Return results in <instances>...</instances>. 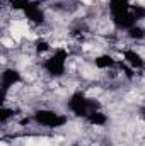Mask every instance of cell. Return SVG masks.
<instances>
[{"label": "cell", "instance_id": "1", "mask_svg": "<svg viewBox=\"0 0 145 146\" xmlns=\"http://www.w3.org/2000/svg\"><path fill=\"white\" fill-rule=\"evenodd\" d=\"M67 107L73 115L80 117V119H87V115H91L96 110H101V102L97 99L87 97L82 90H75L70 99L67 100Z\"/></svg>", "mask_w": 145, "mask_h": 146}, {"label": "cell", "instance_id": "2", "mask_svg": "<svg viewBox=\"0 0 145 146\" xmlns=\"http://www.w3.org/2000/svg\"><path fill=\"white\" fill-rule=\"evenodd\" d=\"M68 56L70 53L65 49V48H56L55 53H51L44 63H43V68L44 72L48 73L51 78H62L65 73H67V61H68Z\"/></svg>", "mask_w": 145, "mask_h": 146}, {"label": "cell", "instance_id": "3", "mask_svg": "<svg viewBox=\"0 0 145 146\" xmlns=\"http://www.w3.org/2000/svg\"><path fill=\"white\" fill-rule=\"evenodd\" d=\"M31 119L38 126L48 127V129H58V127H63L68 122V115H65L62 112H56L53 109H38L31 115Z\"/></svg>", "mask_w": 145, "mask_h": 146}, {"label": "cell", "instance_id": "4", "mask_svg": "<svg viewBox=\"0 0 145 146\" xmlns=\"http://www.w3.org/2000/svg\"><path fill=\"white\" fill-rule=\"evenodd\" d=\"M21 82H22V75H21V72L17 68H5L2 72V83H0L2 85V100L5 99L9 88L17 85V83H21Z\"/></svg>", "mask_w": 145, "mask_h": 146}, {"label": "cell", "instance_id": "5", "mask_svg": "<svg viewBox=\"0 0 145 146\" xmlns=\"http://www.w3.org/2000/svg\"><path fill=\"white\" fill-rule=\"evenodd\" d=\"M22 14H24V17H26L29 22H33V24H36V26H43V24L46 22V15H44V10L41 9L39 0H33V2L29 3V7H28Z\"/></svg>", "mask_w": 145, "mask_h": 146}, {"label": "cell", "instance_id": "6", "mask_svg": "<svg viewBox=\"0 0 145 146\" xmlns=\"http://www.w3.org/2000/svg\"><path fill=\"white\" fill-rule=\"evenodd\" d=\"M121 53H123V61H125L126 65H130L135 72H140V70L145 68L144 56H142L140 53H137L135 49H123Z\"/></svg>", "mask_w": 145, "mask_h": 146}, {"label": "cell", "instance_id": "7", "mask_svg": "<svg viewBox=\"0 0 145 146\" xmlns=\"http://www.w3.org/2000/svg\"><path fill=\"white\" fill-rule=\"evenodd\" d=\"M94 65L99 70H113V68L118 66V60H114L111 54H99L94 60Z\"/></svg>", "mask_w": 145, "mask_h": 146}, {"label": "cell", "instance_id": "8", "mask_svg": "<svg viewBox=\"0 0 145 146\" xmlns=\"http://www.w3.org/2000/svg\"><path fill=\"white\" fill-rule=\"evenodd\" d=\"M85 122L91 124V126H96V127H99V126H106V124H108V115H106L103 110H96V112H92L91 115H87Z\"/></svg>", "mask_w": 145, "mask_h": 146}, {"label": "cell", "instance_id": "9", "mask_svg": "<svg viewBox=\"0 0 145 146\" xmlns=\"http://www.w3.org/2000/svg\"><path fill=\"white\" fill-rule=\"evenodd\" d=\"M126 36L130 37L132 41H144L145 39V27L140 26V24H137V26H133V27H130L126 31Z\"/></svg>", "mask_w": 145, "mask_h": 146}, {"label": "cell", "instance_id": "10", "mask_svg": "<svg viewBox=\"0 0 145 146\" xmlns=\"http://www.w3.org/2000/svg\"><path fill=\"white\" fill-rule=\"evenodd\" d=\"M130 12L133 14V17L137 19V22L145 21V5H140V3H132Z\"/></svg>", "mask_w": 145, "mask_h": 146}, {"label": "cell", "instance_id": "11", "mask_svg": "<svg viewBox=\"0 0 145 146\" xmlns=\"http://www.w3.org/2000/svg\"><path fill=\"white\" fill-rule=\"evenodd\" d=\"M50 49H51V46H50V42H48L46 39H43V37L36 39V42H34V51H36V54H44V53H48Z\"/></svg>", "mask_w": 145, "mask_h": 146}, {"label": "cell", "instance_id": "12", "mask_svg": "<svg viewBox=\"0 0 145 146\" xmlns=\"http://www.w3.org/2000/svg\"><path fill=\"white\" fill-rule=\"evenodd\" d=\"M116 68H119L121 73H123L128 80H133V78H135V70H133L130 65H126L125 61H118V66H116Z\"/></svg>", "mask_w": 145, "mask_h": 146}, {"label": "cell", "instance_id": "13", "mask_svg": "<svg viewBox=\"0 0 145 146\" xmlns=\"http://www.w3.org/2000/svg\"><path fill=\"white\" fill-rule=\"evenodd\" d=\"M31 2H33V0H10V9H12V10H21V12H24V10L29 7Z\"/></svg>", "mask_w": 145, "mask_h": 146}, {"label": "cell", "instance_id": "14", "mask_svg": "<svg viewBox=\"0 0 145 146\" xmlns=\"http://www.w3.org/2000/svg\"><path fill=\"white\" fill-rule=\"evenodd\" d=\"M14 114H15V112H14L12 109H9V107H5V106H3V107L0 109V122H2V124H5V122L14 115Z\"/></svg>", "mask_w": 145, "mask_h": 146}]
</instances>
